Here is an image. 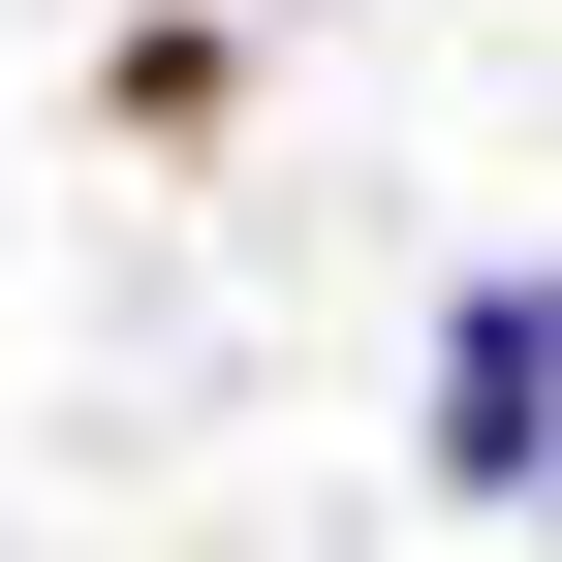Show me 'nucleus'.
I'll use <instances>...</instances> for the list:
<instances>
[]
</instances>
